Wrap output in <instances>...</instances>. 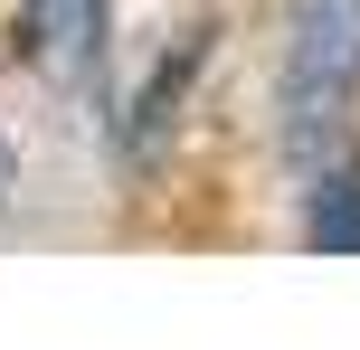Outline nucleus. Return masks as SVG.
I'll return each mask as SVG.
<instances>
[{
  "instance_id": "1",
  "label": "nucleus",
  "mask_w": 360,
  "mask_h": 350,
  "mask_svg": "<svg viewBox=\"0 0 360 350\" xmlns=\"http://www.w3.org/2000/svg\"><path fill=\"white\" fill-rule=\"evenodd\" d=\"M351 95H360V0H285V57H275L285 142L323 152Z\"/></svg>"
},
{
  "instance_id": "2",
  "label": "nucleus",
  "mask_w": 360,
  "mask_h": 350,
  "mask_svg": "<svg viewBox=\"0 0 360 350\" xmlns=\"http://www.w3.org/2000/svg\"><path fill=\"white\" fill-rule=\"evenodd\" d=\"M19 57L67 95H105L114 67V0H19Z\"/></svg>"
},
{
  "instance_id": "3",
  "label": "nucleus",
  "mask_w": 360,
  "mask_h": 350,
  "mask_svg": "<svg viewBox=\"0 0 360 350\" xmlns=\"http://www.w3.org/2000/svg\"><path fill=\"white\" fill-rule=\"evenodd\" d=\"M304 246H323V256H360V152H351V161H323V170H313Z\"/></svg>"
},
{
  "instance_id": "4",
  "label": "nucleus",
  "mask_w": 360,
  "mask_h": 350,
  "mask_svg": "<svg viewBox=\"0 0 360 350\" xmlns=\"http://www.w3.org/2000/svg\"><path fill=\"white\" fill-rule=\"evenodd\" d=\"M199 57H209L199 38H190L180 57H162V76H152V86H143V105H133V152H152V142H162V123L180 114V86H190V67H199Z\"/></svg>"
}]
</instances>
